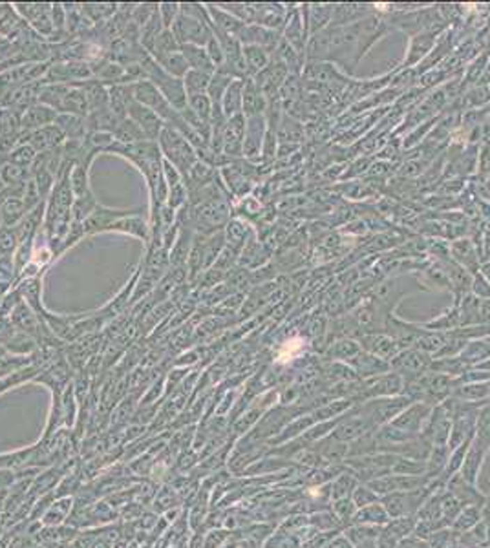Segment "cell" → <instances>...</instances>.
I'll list each match as a JSON object with an SVG mask.
<instances>
[{
	"label": "cell",
	"instance_id": "cell-1",
	"mask_svg": "<svg viewBox=\"0 0 490 548\" xmlns=\"http://www.w3.org/2000/svg\"><path fill=\"white\" fill-rule=\"evenodd\" d=\"M172 33L180 45H192L205 48L212 39V20L207 8L201 4H182L180 17L172 24Z\"/></svg>",
	"mask_w": 490,
	"mask_h": 548
},
{
	"label": "cell",
	"instance_id": "cell-2",
	"mask_svg": "<svg viewBox=\"0 0 490 548\" xmlns=\"http://www.w3.org/2000/svg\"><path fill=\"white\" fill-rule=\"evenodd\" d=\"M157 141H159V150L163 152V156L167 157L172 167L176 168L182 176H189V172L196 165L198 159L196 148L187 141V137H183L177 130L165 124Z\"/></svg>",
	"mask_w": 490,
	"mask_h": 548
},
{
	"label": "cell",
	"instance_id": "cell-3",
	"mask_svg": "<svg viewBox=\"0 0 490 548\" xmlns=\"http://www.w3.org/2000/svg\"><path fill=\"white\" fill-rule=\"evenodd\" d=\"M238 40L242 42V46H258L269 55H273L284 39L280 37V31L269 30V28L258 24H245L238 35Z\"/></svg>",
	"mask_w": 490,
	"mask_h": 548
},
{
	"label": "cell",
	"instance_id": "cell-4",
	"mask_svg": "<svg viewBox=\"0 0 490 548\" xmlns=\"http://www.w3.org/2000/svg\"><path fill=\"white\" fill-rule=\"evenodd\" d=\"M128 118L141 128L148 141H156L163 128H165V121L156 112H152L150 108L138 103L136 99H132L130 104H128Z\"/></svg>",
	"mask_w": 490,
	"mask_h": 548
},
{
	"label": "cell",
	"instance_id": "cell-5",
	"mask_svg": "<svg viewBox=\"0 0 490 548\" xmlns=\"http://www.w3.org/2000/svg\"><path fill=\"white\" fill-rule=\"evenodd\" d=\"M17 13L22 20H28L37 33L52 37L55 35V26L52 20V6L49 4H15Z\"/></svg>",
	"mask_w": 490,
	"mask_h": 548
},
{
	"label": "cell",
	"instance_id": "cell-6",
	"mask_svg": "<svg viewBox=\"0 0 490 548\" xmlns=\"http://www.w3.org/2000/svg\"><path fill=\"white\" fill-rule=\"evenodd\" d=\"M64 134L61 132L57 124H49V127L39 128L35 132L30 134H22L20 136L19 145H30L33 148L35 152H48V150H54V148L63 147L64 143Z\"/></svg>",
	"mask_w": 490,
	"mask_h": 548
},
{
	"label": "cell",
	"instance_id": "cell-7",
	"mask_svg": "<svg viewBox=\"0 0 490 548\" xmlns=\"http://www.w3.org/2000/svg\"><path fill=\"white\" fill-rule=\"evenodd\" d=\"M22 128L20 115L11 108H0V154L8 156L19 145Z\"/></svg>",
	"mask_w": 490,
	"mask_h": 548
},
{
	"label": "cell",
	"instance_id": "cell-8",
	"mask_svg": "<svg viewBox=\"0 0 490 548\" xmlns=\"http://www.w3.org/2000/svg\"><path fill=\"white\" fill-rule=\"evenodd\" d=\"M265 134H267V121L265 115H255L245 119V137H244V156L249 159L260 157L264 148Z\"/></svg>",
	"mask_w": 490,
	"mask_h": 548
},
{
	"label": "cell",
	"instance_id": "cell-9",
	"mask_svg": "<svg viewBox=\"0 0 490 548\" xmlns=\"http://www.w3.org/2000/svg\"><path fill=\"white\" fill-rule=\"evenodd\" d=\"M244 137H245V115L238 113L227 119L226 132H223V150L221 154L227 157L244 156Z\"/></svg>",
	"mask_w": 490,
	"mask_h": 548
},
{
	"label": "cell",
	"instance_id": "cell-10",
	"mask_svg": "<svg viewBox=\"0 0 490 548\" xmlns=\"http://www.w3.org/2000/svg\"><path fill=\"white\" fill-rule=\"evenodd\" d=\"M57 118H59V113L55 112L54 108L46 106L42 103H35L20 115V128H22V134H30L39 130V128L55 124Z\"/></svg>",
	"mask_w": 490,
	"mask_h": 548
},
{
	"label": "cell",
	"instance_id": "cell-11",
	"mask_svg": "<svg viewBox=\"0 0 490 548\" xmlns=\"http://www.w3.org/2000/svg\"><path fill=\"white\" fill-rule=\"evenodd\" d=\"M304 11V24L306 31L309 37H313L319 31L326 30L331 24V15H333V6H324V4H311V6H302Z\"/></svg>",
	"mask_w": 490,
	"mask_h": 548
},
{
	"label": "cell",
	"instance_id": "cell-12",
	"mask_svg": "<svg viewBox=\"0 0 490 548\" xmlns=\"http://www.w3.org/2000/svg\"><path fill=\"white\" fill-rule=\"evenodd\" d=\"M436 37L437 33H421L416 35V37H410V45H408L406 57H404L402 66L410 68V66H416L417 63H421L425 57H428V54L436 46Z\"/></svg>",
	"mask_w": 490,
	"mask_h": 548
},
{
	"label": "cell",
	"instance_id": "cell-13",
	"mask_svg": "<svg viewBox=\"0 0 490 548\" xmlns=\"http://www.w3.org/2000/svg\"><path fill=\"white\" fill-rule=\"evenodd\" d=\"M450 259L466 269L471 274H477L480 271V256L471 240H457L450 245Z\"/></svg>",
	"mask_w": 490,
	"mask_h": 548
},
{
	"label": "cell",
	"instance_id": "cell-14",
	"mask_svg": "<svg viewBox=\"0 0 490 548\" xmlns=\"http://www.w3.org/2000/svg\"><path fill=\"white\" fill-rule=\"evenodd\" d=\"M373 8L370 4H338L333 6V15L329 26H349L358 20L372 15Z\"/></svg>",
	"mask_w": 490,
	"mask_h": 548
},
{
	"label": "cell",
	"instance_id": "cell-15",
	"mask_svg": "<svg viewBox=\"0 0 490 548\" xmlns=\"http://www.w3.org/2000/svg\"><path fill=\"white\" fill-rule=\"evenodd\" d=\"M207 11H209V15H211L212 30L220 31V33L230 35V37H236V39H238L242 28L245 26V22H242L240 17L230 15L229 11L221 10V8H216L214 4H209Z\"/></svg>",
	"mask_w": 490,
	"mask_h": 548
},
{
	"label": "cell",
	"instance_id": "cell-16",
	"mask_svg": "<svg viewBox=\"0 0 490 548\" xmlns=\"http://www.w3.org/2000/svg\"><path fill=\"white\" fill-rule=\"evenodd\" d=\"M267 101H265L264 93L258 90L253 79H247L244 86V103H242V113L247 118H255L265 113Z\"/></svg>",
	"mask_w": 490,
	"mask_h": 548
},
{
	"label": "cell",
	"instance_id": "cell-17",
	"mask_svg": "<svg viewBox=\"0 0 490 548\" xmlns=\"http://www.w3.org/2000/svg\"><path fill=\"white\" fill-rule=\"evenodd\" d=\"M308 31H306V24L302 22V17H300L299 11H294L293 15L287 19L285 22V37L284 40L294 51L306 55V45H308Z\"/></svg>",
	"mask_w": 490,
	"mask_h": 548
},
{
	"label": "cell",
	"instance_id": "cell-18",
	"mask_svg": "<svg viewBox=\"0 0 490 548\" xmlns=\"http://www.w3.org/2000/svg\"><path fill=\"white\" fill-rule=\"evenodd\" d=\"M122 119L119 118L118 113H113L110 108H104V110H97V112L88 113L86 118V130L88 132H106L112 134L118 130L119 122Z\"/></svg>",
	"mask_w": 490,
	"mask_h": 548
},
{
	"label": "cell",
	"instance_id": "cell-19",
	"mask_svg": "<svg viewBox=\"0 0 490 548\" xmlns=\"http://www.w3.org/2000/svg\"><path fill=\"white\" fill-rule=\"evenodd\" d=\"M55 124L64 134L66 141H83L84 137L88 136L86 118H79V115H72V113H59Z\"/></svg>",
	"mask_w": 490,
	"mask_h": 548
},
{
	"label": "cell",
	"instance_id": "cell-20",
	"mask_svg": "<svg viewBox=\"0 0 490 548\" xmlns=\"http://www.w3.org/2000/svg\"><path fill=\"white\" fill-rule=\"evenodd\" d=\"M81 88L86 93V101H88L90 113L97 112V110H104L110 108V95H108V88L104 86L101 81L97 79H90L81 83Z\"/></svg>",
	"mask_w": 490,
	"mask_h": 548
},
{
	"label": "cell",
	"instance_id": "cell-21",
	"mask_svg": "<svg viewBox=\"0 0 490 548\" xmlns=\"http://www.w3.org/2000/svg\"><path fill=\"white\" fill-rule=\"evenodd\" d=\"M244 86H245V81H242V79H235V81L229 84V88L226 90V93H223V99H221V112H223V115H226L227 119L242 113Z\"/></svg>",
	"mask_w": 490,
	"mask_h": 548
},
{
	"label": "cell",
	"instance_id": "cell-22",
	"mask_svg": "<svg viewBox=\"0 0 490 548\" xmlns=\"http://www.w3.org/2000/svg\"><path fill=\"white\" fill-rule=\"evenodd\" d=\"M182 54L185 57L187 64L191 70H198V72H205L209 75L216 74V66L212 64L211 57L207 54L205 48L201 46H192V45H183Z\"/></svg>",
	"mask_w": 490,
	"mask_h": 548
},
{
	"label": "cell",
	"instance_id": "cell-23",
	"mask_svg": "<svg viewBox=\"0 0 490 548\" xmlns=\"http://www.w3.org/2000/svg\"><path fill=\"white\" fill-rule=\"evenodd\" d=\"M26 22L22 20V17L17 15V11L8 4L0 6V35L13 39V37H20V33H24Z\"/></svg>",
	"mask_w": 490,
	"mask_h": 548
},
{
	"label": "cell",
	"instance_id": "cell-24",
	"mask_svg": "<svg viewBox=\"0 0 490 548\" xmlns=\"http://www.w3.org/2000/svg\"><path fill=\"white\" fill-rule=\"evenodd\" d=\"M154 61H156L157 66H159L165 74H168L171 77H176V79H183L187 75V72L191 70L189 68V64H187L185 57H183L182 49H180V51H174V54L156 57Z\"/></svg>",
	"mask_w": 490,
	"mask_h": 548
},
{
	"label": "cell",
	"instance_id": "cell-25",
	"mask_svg": "<svg viewBox=\"0 0 490 548\" xmlns=\"http://www.w3.org/2000/svg\"><path fill=\"white\" fill-rule=\"evenodd\" d=\"M244 61L247 72H249V77L253 79L271 63V55L258 46H244Z\"/></svg>",
	"mask_w": 490,
	"mask_h": 548
},
{
	"label": "cell",
	"instance_id": "cell-26",
	"mask_svg": "<svg viewBox=\"0 0 490 548\" xmlns=\"http://www.w3.org/2000/svg\"><path fill=\"white\" fill-rule=\"evenodd\" d=\"M113 139H116V143H121V145H136V143L147 141V137H145L141 128L130 118H125L119 122L118 130L113 132Z\"/></svg>",
	"mask_w": 490,
	"mask_h": 548
},
{
	"label": "cell",
	"instance_id": "cell-27",
	"mask_svg": "<svg viewBox=\"0 0 490 548\" xmlns=\"http://www.w3.org/2000/svg\"><path fill=\"white\" fill-rule=\"evenodd\" d=\"M302 137H304L302 124L290 115H282L278 128H276V139L287 145V143H299Z\"/></svg>",
	"mask_w": 490,
	"mask_h": 548
},
{
	"label": "cell",
	"instance_id": "cell-28",
	"mask_svg": "<svg viewBox=\"0 0 490 548\" xmlns=\"http://www.w3.org/2000/svg\"><path fill=\"white\" fill-rule=\"evenodd\" d=\"M26 207L24 201L19 198H10L4 201V205L0 209V216H2V227H15L22 218H24Z\"/></svg>",
	"mask_w": 490,
	"mask_h": 548
},
{
	"label": "cell",
	"instance_id": "cell-29",
	"mask_svg": "<svg viewBox=\"0 0 490 548\" xmlns=\"http://www.w3.org/2000/svg\"><path fill=\"white\" fill-rule=\"evenodd\" d=\"M212 75L205 72H198V70H189L187 75L183 77V86H185L187 95H198V93H207L209 84H211Z\"/></svg>",
	"mask_w": 490,
	"mask_h": 548
},
{
	"label": "cell",
	"instance_id": "cell-30",
	"mask_svg": "<svg viewBox=\"0 0 490 548\" xmlns=\"http://www.w3.org/2000/svg\"><path fill=\"white\" fill-rule=\"evenodd\" d=\"M180 49H182V45L177 42V39L174 37L172 30H163L161 33L157 35L152 51H150V57L156 59V57L174 54V51H180Z\"/></svg>",
	"mask_w": 490,
	"mask_h": 548
},
{
	"label": "cell",
	"instance_id": "cell-31",
	"mask_svg": "<svg viewBox=\"0 0 490 548\" xmlns=\"http://www.w3.org/2000/svg\"><path fill=\"white\" fill-rule=\"evenodd\" d=\"M235 79H230L229 75L220 74L216 72L211 79V84H209V90H207V95L211 99L212 108H221V99H223V93L226 90L229 88V84L232 83Z\"/></svg>",
	"mask_w": 490,
	"mask_h": 548
},
{
	"label": "cell",
	"instance_id": "cell-32",
	"mask_svg": "<svg viewBox=\"0 0 490 548\" xmlns=\"http://www.w3.org/2000/svg\"><path fill=\"white\" fill-rule=\"evenodd\" d=\"M187 106L196 113L201 121L211 122L212 118V103L207 93H198V95H187Z\"/></svg>",
	"mask_w": 490,
	"mask_h": 548
},
{
	"label": "cell",
	"instance_id": "cell-33",
	"mask_svg": "<svg viewBox=\"0 0 490 548\" xmlns=\"http://www.w3.org/2000/svg\"><path fill=\"white\" fill-rule=\"evenodd\" d=\"M37 156H39V154L35 152L30 145H17V147L6 156V159H8V163H11V165H17V167L20 168H28L33 165Z\"/></svg>",
	"mask_w": 490,
	"mask_h": 548
},
{
	"label": "cell",
	"instance_id": "cell-34",
	"mask_svg": "<svg viewBox=\"0 0 490 548\" xmlns=\"http://www.w3.org/2000/svg\"><path fill=\"white\" fill-rule=\"evenodd\" d=\"M364 342L368 344V348L379 355H390L395 349V342L386 335H372V337L364 338Z\"/></svg>",
	"mask_w": 490,
	"mask_h": 548
},
{
	"label": "cell",
	"instance_id": "cell-35",
	"mask_svg": "<svg viewBox=\"0 0 490 548\" xmlns=\"http://www.w3.org/2000/svg\"><path fill=\"white\" fill-rule=\"evenodd\" d=\"M116 4H86L83 6V13L90 17L93 22H99V20L108 19L110 15L116 13Z\"/></svg>",
	"mask_w": 490,
	"mask_h": 548
},
{
	"label": "cell",
	"instance_id": "cell-36",
	"mask_svg": "<svg viewBox=\"0 0 490 548\" xmlns=\"http://www.w3.org/2000/svg\"><path fill=\"white\" fill-rule=\"evenodd\" d=\"M189 179H191L192 183H198V185H205L209 179L212 177V170L211 167H207L205 163L198 161L194 167L191 168V172H189Z\"/></svg>",
	"mask_w": 490,
	"mask_h": 548
},
{
	"label": "cell",
	"instance_id": "cell-37",
	"mask_svg": "<svg viewBox=\"0 0 490 548\" xmlns=\"http://www.w3.org/2000/svg\"><path fill=\"white\" fill-rule=\"evenodd\" d=\"M471 293L474 294L475 298H480V300L490 298V284H489V282H487V278L481 273L480 274H474Z\"/></svg>",
	"mask_w": 490,
	"mask_h": 548
},
{
	"label": "cell",
	"instance_id": "cell-38",
	"mask_svg": "<svg viewBox=\"0 0 490 548\" xmlns=\"http://www.w3.org/2000/svg\"><path fill=\"white\" fill-rule=\"evenodd\" d=\"M159 15H161L165 30H171L172 24L180 17V4H161L159 6Z\"/></svg>",
	"mask_w": 490,
	"mask_h": 548
},
{
	"label": "cell",
	"instance_id": "cell-39",
	"mask_svg": "<svg viewBox=\"0 0 490 548\" xmlns=\"http://www.w3.org/2000/svg\"><path fill=\"white\" fill-rule=\"evenodd\" d=\"M15 241H19L15 227H2L0 229V250L2 252H8V250L13 249Z\"/></svg>",
	"mask_w": 490,
	"mask_h": 548
},
{
	"label": "cell",
	"instance_id": "cell-40",
	"mask_svg": "<svg viewBox=\"0 0 490 548\" xmlns=\"http://www.w3.org/2000/svg\"><path fill=\"white\" fill-rule=\"evenodd\" d=\"M207 54H209V57H211L212 64L216 66V70L220 68V66H223V63H226V57H223V51H221V46L220 42L216 40V37L212 35V39L209 40V45L205 46Z\"/></svg>",
	"mask_w": 490,
	"mask_h": 548
},
{
	"label": "cell",
	"instance_id": "cell-41",
	"mask_svg": "<svg viewBox=\"0 0 490 548\" xmlns=\"http://www.w3.org/2000/svg\"><path fill=\"white\" fill-rule=\"evenodd\" d=\"M472 188L475 191V194L481 198V200L490 201V179L487 176H477L472 183Z\"/></svg>",
	"mask_w": 490,
	"mask_h": 548
},
{
	"label": "cell",
	"instance_id": "cell-42",
	"mask_svg": "<svg viewBox=\"0 0 490 548\" xmlns=\"http://www.w3.org/2000/svg\"><path fill=\"white\" fill-rule=\"evenodd\" d=\"M443 342H445V338L441 337V335H425V337H419V340H417V344L419 346H422L425 349H437L441 348Z\"/></svg>",
	"mask_w": 490,
	"mask_h": 548
},
{
	"label": "cell",
	"instance_id": "cell-43",
	"mask_svg": "<svg viewBox=\"0 0 490 548\" xmlns=\"http://www.w3.org/2000/svg\"><path fill=\"white\" fill-rule=\"evenodd\" d=\"M185 201V188H183V185L180 183V185L172 186L171 188V200H168V207H171L172 211L176 209V207H180Z\"/></svg>",
	"mask_w": 490,
	"mask_h": 548
},
{
	"label": "cell",
	"instance_id": "cell-44",
	"mask_svg": "<svg viewBox=\"0 0 490 548\" xmlns=\"http://www.w3.org/2000/svg\"><path fill=\"white\" fill-rule=\"evenodd\" d=\"M490 322V298L480 300V309H477V323Z\"/></svg>",
	"mask_w": 490,
	"mask_h": 548
},
{
	"label": "cell",
	"instance_id": "cell-45",
	"mask_svg": "<svg viewBox=\"0 0 490 548\" xmlns=\"http://www.w3.org/2000/svg\"><path fill=\"white\" fill-rule=\"evenodd\" d=\"M229 234H230V241L240 243V241H244V238H245V229L240 225V223H230Z\"/></svg>",
	"mask_w": 490,
	"mask_h": 548
},
{
	"label": "cell",
	"instance_id": "cell-46",
	"mask_svg": "<svg viewBox=\"0 0 490 548\" xmlns=\"http://www.w3.org/2000/svg\"><path fill=\"white\" fill-rule=\"evenodd\" d=\"M481 274L485 276L487 282H489V284H490V261H489V264L483 265V267H481Z\"/></svg>",
	"mask_w": 490,
	"mask_h": 548
}]
</instances>
